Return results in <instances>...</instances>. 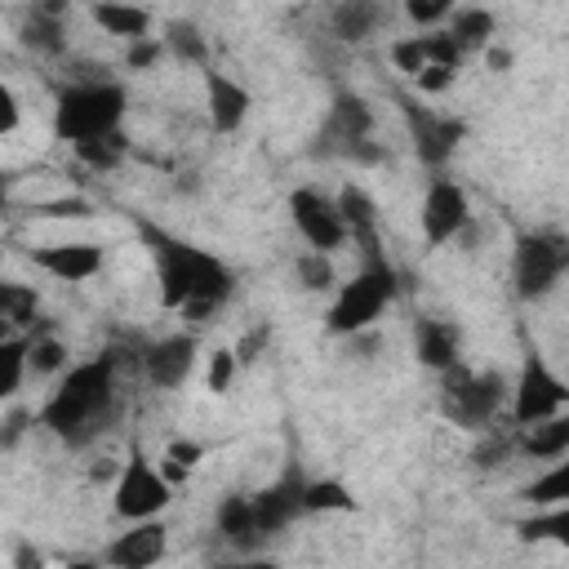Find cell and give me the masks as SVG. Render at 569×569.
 <instances>
[{"label": "cell", "mask_w": 569, "mask_h": 569, "mask_svg": "<svg viewBox=\"0 0 569 569\" xmlns=\"http://www.w3.org/2000/svg\"><path fill=\"white\" fill-rule=\"evenodd\" d=\"M142 236L156 244L151 253H156V276H160V302L164 307H178L191 320H204L231 298L236 276L227 271V262H218L213 253H204L187 240H173L156 227H142Z\"/></svg>", "instance_id": "6da1fadb"}, {"label": "cell", "mask_w": 569, "mask_h": 569, "mask_svg": "<svg viewBox=\"0 0 569 569\" xmlns=\"http://www.w3.org/2000/svg\"><path fill=\"white\" fill-rule=\"evenodd\" d=\"M111 405H116V356H98L76 365L58 382V391L40 409V422L67 445H89L111 418Z\"/></svg>", "instance_id": "7a4b0ae2"}, {"label": "cell", "mask_w": 569, "mask_h": 569, "mask_svg": "<svg viewBox=\"0 0 569 569\" xmlns=\"http://www.w3.org/2000/svg\"><path fill=\"white\" fill-rule=\"evenodd\" d=\"M120 120H124V89L111 80L71 84L58 93V107H53V133L71 147L120 133Z\"/></svg>", "instance_id": "3957f363"}, {"label": "cell", "mask_w": 569, "mask_h": 569, "mask_svg": "<svg viewBox=\"0 0 569 569\" xmlns=\"http://www.w3.org/2000/svg\"><path fill=\"white\" fill-rule=\"evenodd\" d=\"M396 298V267L382 258V262H365L342 289H338V298H333V307H329V333H360V329H369L378 316H382V307Z\"/></svg>", "instance_id": "277c9868"}, {"label": "cell", "mask_w": 569, "mask_h": 569, "mask_svg": "<svg viewBox=\"0 0 569 569\" xmlns=\"http://www.w3.org/2000/svg\"><path fill=\"white\" fill-rule=\"evenodd\" d=\"M569 267V244L551 231H533V236H520L516 240V262H511V276H516V293L520 298H542Z\"/></svg>", "instance_id": "5b68a950"}, {"label": "cell", "mask_w": 569, "mask_h": 569, "mask_svg": "<svg viewBox=\"0 0 569 569\" xmlns=\"http://www.w3.org/2000/svg\"><path fill=\"white\" fill-rule=\"evenodd\" d=\"M569 400V387L547 369V360L538 351L525 356V369H520V382L511 391V418L520 427H533V422H547V418H560Z\"/></svg>", "instance_id": "8992f818"}, {"label": "cell", "mask_w": 569, "mask_h": 569, "mask_svg": "<svg viewBox=\"0 0 569 569\" xmlns=\"http://www.w3.org/2000/svg\"><path fill=\"white\" fill-rule=\"evenodd\" d=\"M445 413L462 427H489L498 405H502V378L498 373H467V369H445Z\"/></svg>", "instance_id": "52a82bcc"}, {"label": "cell", "mask_w": 569, "mask_h": 569, "mask_svg": "<svg viewBox=\"0 0 569 569\" xmlns=\"http://www.w3.org/2000/svg\"><path fill=\"white\" fill-rule=\"evenodd\" d=\"M164 507H169V480L142 453H129L116 480V516L138 525V520H156Z\"/></svg>", "instance_id": "ba28073f"}, {"label": "cell", "mask_w": 569, "mask_h": 569, "mask_svg": "<svg viewBox=\"0 0 569 569\" xmlns=\"http://www.w3.org/2000/svg\"><path fill=\"white\" fill-rule=\"evenodd\" d=\"M289 213H293V227L302 231V240L311 244V253H333L338 244H347L342 213H338L333 196H325L320 187H298L289 196Z\"/></svg>", "instance_id": "9c48e42d"}, {"label": "cell", "mask_w": 569, "mask_h": 569, "mask_svg": "<svg viewBox=\"0 0 569 569\" xmlns=\"http://www.w3.org/2000/svg\"><path fill=\"white\" fill-rule=\"evenodd\" d=\"M302 485H307V480H302L298 471H284V476H280L276 485H267L262 493H249V507H253V525H258L262 542L302 516Z\"/></svg>", "instance_id": "30bf717a"}, {"label": "cell", "mask_w": 569, "mask_h": 569, "mask_svg": "<svg viewBox=\"0 0 569 569\" xmlns=\"http://www.w3.org/2000/svg\"><path fill=\"white\" fill-rule=\"evenodd\" d=\"M405 116H409L413 147H418V156H422L427 164H445V160L458 151L462 133H467L462 120H453V116H436V111L413 107V102H405Z\"/></svg>", "instance_id": "8fae6325"}, {"label": "cell", "mask_w": 569, "mask_h": 569, "mask_svg": "<svg viewBox=\"0 0 569 569\" xmlns=\"http://www.w3.org/2000/svg\"><path fill=\"white\" fill-rule=\"evenodd\" d=\"M467 196H462V187L458 182H449V178H436L431 187H427V200H422V231H427V240L431 244H445V240H453L462 227H467Z\"/></svg>", "instance_id": "7c38bea8"}, {"label": "cell", "mask_w": 569, "mask_h": 569, "mask_svg": "<svg viewBox=\"0 0 569 569\" xmlns=\"http://www.w3.org/2000/svg\"><path fill=\"white\" fill-rule=\"evenodd\" d=\"M369 129H373V111L360 93H338L333 107H329V120H325V147L320 151H342L351 156V147L369 142Z\"/></svg>", "instance_id": "4fadbf2b"}, {"label": "cell", "mask_w": 569, "mask_h": 569, "mask_svg": "<svg viewBox=\"0 0 569 569\" xmlns=\"http://www.w3.org/2000/svg\"><path fill=\"white\" fill-rule=\"evenodd\" d=\"M164 547H169L164 525H160V520H138V525H129L124 533L111 538L107 565H111V569H151V565H160Z\"/></svg>", "instance_id": "5bb4252c"}, {"label": "cell", "mask_w": 569, "mask_h": 569, "mask_svg": "<svg viewBox=\"0 0 569 569\" xmlns=\"http://www.w3.org/2000/svg\"><path fill=\"white\" fill-rule=\"evenodd\" d=\"M333 204H338V213H342L347 240H356V244H360L365 262H382V240H378V209H373L369 191H365V187H356V182H347V187L333 196Z\"/></svg>", "instance_id": "9a60e30c"}, {"label": "cell", "mask_w": 569, "mask_h": 569, "mask_svg": "<svg viewBox=\"0 0 569 569\" xmlns=\"http://www.w3.org/2000/svg\"><path fill=\"white\" fill-rule=\"evenodd\" d=\"M31 262L40 271H49L53 280H67V284H80L89 276L102 271V249L89 244V240H62V244H44L31 253Z\"/></svg>", "instance_id": "2e32d148"}, {"label": "cell", "mask_w": 569, "mask_h": 569, "mask_svg": "<svg viewBox=\"0 0 569 569\" xmlns=\"http://www.w3.org/2000/svg\"><path fill=\"white\" fill-rule=\"evenodd\" d=\"M191 365H196V338L191 333H169L142 351V369L156 387H182Z\"/></svg>", "instance_id": "e0dca14e"}, {"label": "cell", "mask_w": 569, "mask_h": 569, "mask_svg": "<svg viewBox=\"0 0 569 569\" xmlns=\"http://www.w3.org/2000/svg\"><path fill=\"white\" fill-rule=\"evenodd\" d=\"M391 62H396L400 71H409V76H418L422 67H453V71H458L462 53H458V44H453L445 31H422V36L396 40V44H391Z\"/></svg>", "instance_id": "ac0fdd59"}, {"label": "cell", "mask_w": 569, "mask_h": 569, "mask_svg": "<svg viewBox=\"0 0 569 569\" xmlns=\"http://www.w3.org/2000/svg\"><path fill=\"white\" fill-rule=\"evenodd\" d=\"M204 89H209V120L218 133H236L249 116V89L236 84L227 71H204Z\"/></svg>", "instance_id": "d6986e66"}, {"label": "cell", "mask_w": 569, "mask_h": 569, "mask_svg": "<svg viewBox=\"0 0 569 569\" xmlns=\"http://www.w3.org/2000/svg\"><path fill=\"white\" fill-rule=\"evenodd\" d=\"M413 351L427 369H453L458 365V325L449 320H418V338H413Z\"/></svg>", "instance_id": "ffe728a7"}, {"label": "cell", "mask_w": 569, "mask_h": 569, "mask_svg": "<svg viewBox=\"0 0 569 569\" xmlns=\"http://www.w3.org/2000/svg\"><path fill=\"white\" fill-rule=\"evenodd\" d=\"M218 529L227 533V542H231V547H244V551L262 542V533H258V525H253L249 493H236V498H227V502L218 507Z\"/></svg>", "instance_id": "44dd1931"}, {"label": "cell", "mask_w": 569, "mask_h": 569, "mask_svg": "<svg viewBox=\"0 0 569 569\" xmlns=\"http://www.w3.org/2000/svg\"><path fill=\"white\" fill-rule=\"evenodd\" d=\"M93 22L124 40H147V31H151V13L133 9V4H93Z\"/></svg>", "instance_id": "7402d4cb"}, {"label": "cell", "mask_w": 569, "mask_h": 569, "mask_svg": "<svg viewBox=\"0 0 569 569\" xmlns=\"http://www.w3.org/2000/svg\"><path fill=\"white\" fill-rule=\"evenodd\" d=\"M525 453L533 458H560L569 449V418H547V422H533L520 440Z\"/></svg>", "instance_id": "603a6c76"}, {"label": "cell", "mask_w": 569, "mask_h": 569, "mask_svg": "<svg viewBox=\"0 0 569 569\" xmlns=\"http://www.w3.org/2000/svg\"><path fill=\"white\" fill-rule=\"evenodd\" d=\"M445 36L458 44V53L480 49V44L493 36V13H489V9H458V13H453V27H449Z\"/></svg>", "instance_id": "cb8c5ba5"}, {"label": "cell", "mask_w": 569, "mask_h": 569, "mask_svg": "<svg viewBox=\"0 0 569 569\" xmlns=\"http://www.w3.org/2000/svg\"><path fill=\"white\" fill-rule=\"evenodd\" d=\"M36 307H40V298H36L31 284L0 280V325H13V329L31 325V320H36Z\"/></svg>", "instance_id": "d4e9b609"}, {"label": "cell", "mask_w": 569, "mask_h": 569, "mask_svg": "<svg viewBox=\"0 0 569 569\" xmlns=\"http://www.w3.org/2000/svg\"><path fill=\"white\" fill-rule=\"evenodd\" d=\"M378 18H382L378 4H369V0H347V4L333 9V31H338L342 40H365V36L378 27Z\"/></svg>", "instance_id": "484cf974"}, {"label": "cell", "mask_w": 569, "mask_h": 569, "mask_svg": "<svg viewBox=\"0 0 569 569\" xmlns=\"http://www.w3.org/2000/svg\"><path fill=\"white\" fill-rule=\"evenodd\" d=\"M302 511H356V498L342 480H307L302 485Z\"/></svg>", "instance_id": "4316f807"}, {"label": "cell", "mask_w": 569, "mask_h": 569, "mask_svg": "<svg viewBox=\"0 0 569 569\" xmlns=\"http://www.w3.org/2000/svg\"><path fill=\"white\" fill-rule=\"evenodd\" d=\"M22 40L31 49H44V53H58L62 49V22H58V4H40L27 27H22Z\"/></svg>", "instance_id": "83f0119b"}, {"label": "cell", "mask_w": 569, "mask_h": 569, "mask_svg": "<svg viewBox=\"0 0 569 569\" xmlns=\"http://www.w3.org/2000/svg\"><path fill=\"white\" fill-rule=\"evenodd\" d=\"M27 373V338H4L0 342V400L22 387Z\"/></svg>", "instance_id": "f1b7e54d"}, {"label": "cell", "mask_w": 569, "mask_h": 569, "mask_svg": "<svg viewBox=\"0 0 569 569\" xmlns=\"http://www.w3.org/2000/svg\"><path fill=\"white\" fill-rule=\"evenodd\" d=\"M520 538H529V542H538V538H556V542H569V511H565V502H560V507H551L547 516H533V520H525V525H520Z\"/></svg>", "instance_id": "f546056e"}, {"label": "cell", "mask_w": 569, "mask_h": 569, "mask_svg": "<svg viewBox=\"0 0 569 569\" xmlns=\"http://www.w3.org/2000/svg\"><path fill=\"white\" fill-rule=\"evenodd\" d=\"M76 156H80L89 169H116V164H120V156H124V138H120V133H111V138L80 142V147H76Z\"/></svg>", "instance_id": "4dcf8cb0"}, {"label": "cell", "mask_w": 569, "mask_h": 569, "mask_svg": "<svg viewBox=\"0 0 569 569\" xmlns=\"http://www.w3.org/2000/svg\"><path fill=\"white\" fill-rule=\"evenodd\" d=\"M62 360H67V347L58 338H27V369L53 373V369H62Z\"/></svg>", "instance_id": "1f68e13d"}, {"label": "cell", "mask_w": 569, "mask_h": 569, "mask_svg": "<svg viewBox=\"0 0 569 569\" xmlns=\"http://www.w3.org/2000/svg\"><path fill=\"white\" fill-rule=\"evenodd\" d=\"M200 458H204V449H200L196 440H173V445L164 449V467H160V476H164V480H182Z\"/></svg>", "instance_id": "d6a6232c"}, {"label": "cell", "mask_w": 569, "mask_h": 569, "mask_svg": "<svg viewBox=\"0 0 569 569\" xmlns=\"http://www.w3.org/2000/svg\"><path fill=\"white\" fill-rule=\"evenodd\" d=\"M525 498H529V502H551V507H560V498H569V467L560 462L551 476L533 480V485L525 489Z\"/></svg>", "instance_id": "836d02e7"}, {"label": "cell", "mask_w": 569, "mask_h": 569, "mask_svg": "<svg viewBox=\"0 0 569 569\" xmlns=\"http://www.w3.org/2000/svg\"><path fill=\"white\" fill-rule=\"evenodd\" d=\"M298 280H302V289H329V284H333V262H329V253H302V258H298Z\"/></svg>", "instance_id": "e575fe53"}, {"label": "cell", "mask_w": 569, "mask_h": 569, "mask_svg": "<svg viewBox=\"0 0 569 569\" xmlns=\"http://www.w3.org/2000/svg\"><path fill=\"white\" fill-rule=\"evenodd\" d=\"M169 49L178 58H187V62H204V40H200V31L191 22H173L169 27Z\"/></svg>", "instance_id": "d590c367"}, {"label": "cell", "mask_w": 569, "mask_h": 569, "mask_svg": "<svg viewBox=\"0 0 569 569\" xmlns=\"http://www.w3.org/2000/svg\"><path fill=\"white\" fill-rule=\"evenodd\" d=\"M231 378H236V356L231 351H213L209 356V391H227L231 387Z\"/></svg>", "instance_id": "8d00e7d4"}, {"label": "cell", "mask_w": 569, "mask_h": 569, "mask_svg": "<svg viewBox=\"0 0 569 569\" xmlns=\"http://www.w3.org/2000/svg\"><path fill=\"white\" fill-rule=\"evenodd\" d=\"M405 9H409V18H413L418 27H431V22H440V18L449 13V0H409Z\"/></svg>", "instance_id": "74e56055"}, {"label": "cell", "mask_w": 569, "mask_h": 569, "mask_svg": "<svg viewBox=\"0 0 569 569\" xmlns=\"http://www.w3.org/2000/svg\"><path fill=\"white\" fill-rule=\"evenodd\" d=\"M453 76H458L453 67H422L413 80H418V89H422V93H445V89L453 84Z\"/></svg>", "instance_id": "f35d334b"}, {"label": "cell", "mask_w": 569, "mask_h": 569, "mask_svg": "<svg viewBox=\"0 0 569 569\" xmlns=\"http://www.w3.org/2000/svg\"><path fill=\"white\" fill-rule=\"evenodd\" d=\"M160 49H164V44L151 40V36H147V40H133V44H129V67H133V71H138V67H151V62L160 58Z\"/></svg>", "instance_id": "ab89813d"}, {"label": "cell", "mask_w": 569, "mask_h": 569, "mask_svg": "<svg viewBox=\"0 0 569 569\" xmlns=\"http://www.w3.org/2000/svg\"><path fill=\"white\" fill-rule=\"evenodd\" d=\"M49 218H84L89 213V200H80V196H67V200H49V204H40Z\"/></svg>", "instance_id": "60d3db41"}, {"label": "cell", "mask_w": 569, "mask_h": 569, "mask_svg": "<svg viewBox=\"0 0 569 569\" xmlns=\"http://www.w3.org/2000/svg\"><path fill=\"white\" fill-rule=\"evenodd\" d=\"M18 120H22L18 98H13V89H9V84H0V133H13V129H18Z\"/></svg>", "instance_id": "b9f144b4"}, {"label": "cell", "mask_w": 569, "mask_h": 569, "mask_svg": "<svg viewBox=\"0 0 569 569\" xmlns=\"http://www.w3.org/2000/svg\"><path fill=\"white\" fill-rule=\"evenodd\" d=\"M13 569H44V556L36 542H18L13 547Z\"/></svg>", "instance_id": "7bdbcfd3"}, {"label": "cell", "mask_w": 569, "mask_h": 569, "mask_svg": "<svg viewBox=\"0 0 569 569\" xmlns=\"http://www.w3.org/2000/svg\"><path fill=\"white\" fill-rule=\"evenodd\" d=\"M262 342H267V329H253V333L240 338V347H236L231 356H236V360H253V356L262 351Z\"/></svg>", "instance_id": "ee69618b"}, {"label": "cell", "mask_w": 569, "mask_h": 569, "mask_svg": "<svg viewBox=\"0 0 569 569\" xmlns=\"http://www.w3.org/2000/svg\"><path fill=\"white\" fill-rule=\"evenodd\" d=\"M227 569H276L271 560H244V565H227Z\"/></svg>", "instance_id": "f6af8a7d"}, {"label": "cell", "mask_w": 569, "mask_h": 569, "mask_svg": "<svg viewBox=\"0 0 569 569\" xmlns=\"http://www.w3.org/2000/svg\"><path fill=\"white\" fill-rule=\"evenodd\" d=\"M489 62H493V67H507V62H511V53H502V49H493V53H489Z\"/></svg>", "instance_id": "bcb514c9"}, {"label": "cell", "mask_w": 569, "mask_h": 569, "mask_svg": "<svg viewBox=\"0 0 569 569\" xmlns=\"http://www.w3.org/2000/svg\"><path fill=\"white\" fill-rule=\"evenodd\" d=\"M67 569H102V565H98V560H71Z\"/></svg>", "instance_id": "7dc6e473"}]
</instances>
